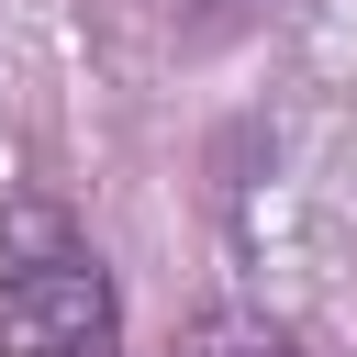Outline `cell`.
<instances>
[{"mask_svg":"<svg viewBox=\"0 0 357 357\" xmlns=\"http://www.w3.org/2000/svg\"><path fill=\"white\" fill-rule=\"evenodd\" d=\"M167 357H301V324H279L257 301H212V312H190V335Z\"/></svg>","mask_w":357,"mask_h":357,"instance_id":"7a4b0ae2","label":"cell"},{"mask_svg":"<svg viewBox=\"0 0 357 357\" xmlns=\"http://www.w3.org/2000/svg\"><path fill=\"white\" fill-rule=\"evenodd\" d=\"M0 357H123V279L45 190L0 201Z\"/></svg>","mask_w":357,"mask_h":357,"instance_id":"6da1fadb","label":"cell"},{"mask_svg":"<svg viewBox=\"0 0 357 357\" xmlns=\"http://www.w3.org/2000/svg\"><path fill=\"white\" fill-rule=\"evenodd\" d=\"M257 0H190V33H223V22H245Z\"/></svg>","mask_w":357,"mask_h":357,"instance_id":"3957f363","label":"cell"}]
</instances>
